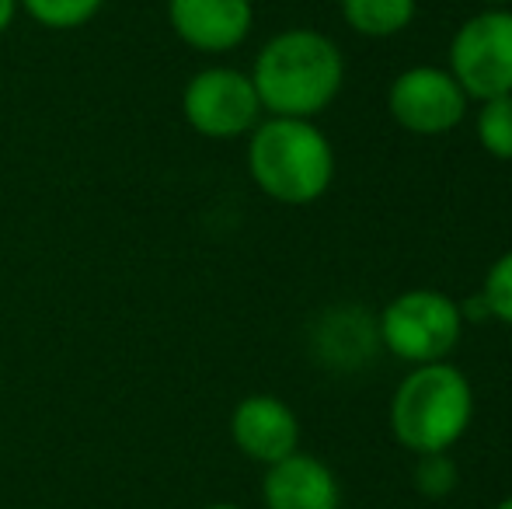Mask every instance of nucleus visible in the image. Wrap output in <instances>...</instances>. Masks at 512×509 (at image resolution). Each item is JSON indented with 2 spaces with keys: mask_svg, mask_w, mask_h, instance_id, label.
<instances>
[{
  "mask_svg": "<svg viewBox=\"0 0 512 509\" xmlns=\"http://www.w3.org/2000/svg\"><path fill=\"white\" fill-rule=\"evenodd\" d=\"M418 0H342V21L363 39H394L415 21Z\"/></svg>",
  "mask_w": 512,
  "mask_h": 509,
  "instance_id": "9b49d317",
  "label": "nucleus"
},
{
  "mask_svg": "<svg viewBox=\"0 0 512 509\" xmlns=\"http://www.w3.org/2000/svg\"><path fill=\"white\" fill-rule=\"evenodd\" d=\"M265 509H342V485L317 457L297 454L269 464L262 478Z\"/></svg>",
  "mask_w": 512,
  "mask_h": 509,
  "instance_id": "9d476101",
  "label": "nucleus"
},
{
  "mask_svg": "<svg viewBox=\"0 0 512 509\" xmlns=\"http://www.w3.org/2000/svg\"><path fill=\"white\" fill-rule=\"evenodd\" d=\"M481 297H485V304H488V311H492V318L512 328V248L495 258L492 269L485 272V283H481Z\"/></svg>",
  "mask_w": 512,
  "mask_h": 509,
  "instance_id": "2eb2a0df",
  "label": "nucleus"
},
{
  "mask_svg": "<svg viewBox=\"0 0 512 509\" xmlns=\"http://www.w3.org/2000/svg\"><path fill=\"white\" fill-rule=\"evenodd\" d=\"M230 440L248 461L269 464L300 450V419L276 394H248L230 412Z\"/></svg>",
  "mask_w": 512,
  "mask_h": 509,
  "instance_id": "1a4fd4ad",
  "label": "nucleus"
},
{
  "mask_svg": "<svg viewBox=\"0 0 512 509\" xmlns=\"http://www.w3.org/2000/svg\"><path fill=\"white\" fill-rule=\"evenodd\" d=\"M460 314H464V325H478V321H488L492 318V311H488V304H485V297H471V300H464L460 304Z\"/></svg>",
  "mask_w": 512,
  "mask_h": 509,
  "instance_id": "dca6fc26",
  "label": "nucleus"
},
{
  "mask_svg": "<svg viewBox=\"0 0 512 509\" xmlns=\"http://www.w3.org/2000/svg\"><path fill=\"white\" fill-rule=\"evenodd\" d=\"M182 116L206 140H237L265 119L251 77L237 67H203L182 91Z\"/></svg>",
  "mask_w": 512,
  "mask_h": 509,
  "instance_id": "423d86ee",
  "label": "nucleus"
},
{
  "mask_svg": "<svg viewBox=\"0 0 512 509\" xmlns=\"http://www.w3.org/2000/svg\"><path fill=\"white\" fill-rule=\"evenodd\" d=\"M450 74L467 98L512 95V7H485L453 32Z\"/></svg>",
  "mask_w": 512,
  "mask_h": 509,
  "instance_id": "39448f33",
  "label": "nucleus"
},
{
  "mask_svg": "<svg viewBox=\"0 0 512 509\" xmlns=\"http://www.w3.org/2000/svg\"><path fill=\"white\" fill-rule=\"evenodd\" d=\"M495 509H512V496H506V499H502V503L495 506Z\"/></svg>",
  "mask_w": 512,
  "mask_h": 509,
  "instance_id": "aec40b11",
  "label": "nucleus"
},
{
  "mask_svg": "<svg viewBox=\"0 0 512 509\" xmlns=\"http://www.w3.org/2000/svg\"><path fill=\"white\" fill-rule=\"evenodd\" d=\"M105 4L108 0H18V11L49 32H74L95 21Z\"/></svg>",
  "mask_w": 512,
  "mask_h": 509,
  "instance_id": "f8f14e48",
  "label": "nucleus"
},
{
  "mask_svg": "<svg viewBox=\"0 0 512 509\" xmlns=\"http://www.w3.org/2000/svg\"><path fill=\"white\" fill-rule=\"evenodd\" d=\"M474 387L446 360L408 370L391 398V433L411 454H443L471 429Z\"/></svg>",
  "mask_w": 512,
  "mask_h": 509,
  "instance_id": "7ed1b4c3",
  "label": "nucleus"
},
{
  "mask_svg": "<svg viewBox=\"0 0 512 509\" xmlns=\"http://www.w3.org/2000/svg\"><path fill=\"white\" fill-rule=\"evenodd\" d=\"M467 102L450 70L443 67H408L387 88V112L405 133L415 136H443L457 129L467 116Z\"/></svg>",
  "mask_w": 512,
  "mask_h": 509,
  "instance_id": "0eeeda50",
  "label": "nucleus"
},
{
  "mask_svg": "<svg viewBox=\"0 0 512 509\" xmlns=\"http://www.w3.org/2000/svg\"><path fill=\"white\" fill-rule=\"evenodd\" d=\"M248 175L279 206H310L335 182V147L314 119L265 116L248 133Z\"/></svg>",
  "mask_w": 512,
  "mask_h": 509,
  "instance_id": "f03ea898",
  "label": "nucleus"
},
{
  "mask_svg": "<svg viewBox=\"0 0 512 509\" xmlns=\"http://www.w3.org/2000/svg\"><path fill=\"white\" fill-rule=\"evenodd\" d=\"M481 4H488V7H506V4H512V0H481Z\"/></svg>",
  "mask_w": 512,
  "mask_h": 509,
  "instance_id": "6ab92c4d",
  "label": "nucleus"
},
{
  "mask_svg": "<svg viewBox=\"0 0 512 509\" xmlns=\"http://www.w3.org/2000/svg\"><path fill=\"white\" fill-rule=\"evenodd\" d=\"M474 133H478V143L485 154H492L495 161H512V95L481 102Z\"/></svg>",
  "mask_w": 512,
  "mask_h": 509,
  "instance_id": "ddd939ff",
  "label": "nucleus"
},
{
  "mask_svg": "<svg viewBox=\"0 0 512 509\" xmlns=\"http://www.w3.org/2000/svg\"><path fill=\"white\" fill-rule=\"evenodd\" d=\"M14 18H18V0H0V35H7Z\"/></svg>",
  "mask_w": 512,
  "mask_h": 509,
  "instance_id": "f3484780",
  "label": "nucleus"
},
{
  "mask_svg": "<svg viewBox=\"0 0 512 509\" xmlns=\"http://www.w3.org/2000/svg\"><path fill=\"white\" fill-rule=\"evenodd\" d=\"M460 332H464L460 304L450 293L429 286L398 293L377 321V339L384 342V349L411 367L446 360L457 349Z\"/></svg>",
  "mask_w": 512,
  "mask_h": 509,
  "instance_id": "20e7f679",
  "label": "nucleus"
},
{
  "mask_svg": "<svg viewBox=\"0 0 512 509\" xmlns=\"http://www.w3.org/2000/svg\"><path fill=\"white\" fill-rule=\"evenodd\" d=\"M411 482H415L418 496L446 499L460 482L457 461L450 457V450H443V454H418L415 471H411Z\"/></svg>",
  "mask_w": 512,
  "mask_h": 509,
  "instance_id": "4468645a",
  "label": "nucleus"
},
{
  "mask_svg": "<svg viewBox=\"0 0 512 509\" xmlns=\"http://www.w3.org/2000/svg\"><path fill=\"white\" fill-rule=\"evenodd\" d=\"M203 509H244V506H237V503H209Z\"/></svg>",
  "mask_w": 512,
  "mask_h": 509,
  "instance_id": "a211bd4d",
  "label": "nucleus"
},
{
  "mask_svg": "<svg viewBox=\"0 0 512 509\" xmlns=\"http://www.w3.org/2000/svg\"><path fill=\"white\" fill-rule=\"evenodd\" d=\"M168 25L175 39L196 53H234L255 28V4L251 0H168Z\"/></svg>",
  "mask_w": 512,
  "mask_h": 509,
  "instance_id": "6e6552de",
  "label": "nucleus"
},
{
  "mask_svg": "<svg viewBox=\"0 0 512 509\" xmlns=\"http://www.w3.org/2000/svg\"><path fill=\"white\" fill-rule=\"evenodd\" d=\"M248 77L265 116L314 119L342 91L345 56L317 28H286L258 49Z\"/></svg>",
  "mask_w": 512,
  "mask_h": 509,
  "instance_id": "f257e3e1",
  "label": "nucleus"
}]
</instances>
